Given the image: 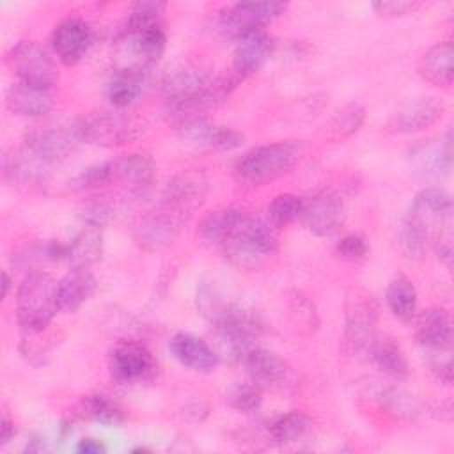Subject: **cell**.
Returning a JSON list of instances; mask_svg holds the SVG:
<instances>
[{
  "instance_id": "obj_1",
  "label": "cell",
  "mask_w": 454,
  "mask_h": 454,
  "mask_svg": "<svg viewBox=\"0 0 454 454\" xmlns=\"http://www.w3.org/2000/svg\"><path fill=\"white\" fill-rule=\"evenodd\" d=\"M452 199L438 186H427L415 193L403 220L399 241L406 257L422 259L433 239L450 229Z\"/></svg>"
},
{
  "instance_id": "obj_2",
  "label": "cell",
  "mask_w": 454,
  "mask_h": 454,
  "mask_svg": "<svg viewBox=\"0 0 454 454\" xmlns=\"http://www.w3.org/2000/svg\"><path fill=\"white\" fill-rule=\"evenodd\" d=\"M305 145L300 140H277L252 147L238 158L234 174L248 186L268 184L289 174L303 158Z\"/></svg>"
},
{
  "instance_id": "obj_3",
  "label": "cell",
  "mask_w": 454,
  "mask_h": 454,
  "mask_svg": "<svg viewBox=\"0 0 454 454\" xmlns=\"http://www.w3.org/2000/svg\"><path fill=\"white\" fill-rule=\"evenodd\" d=\"M207 321L215 330L220 353L232 360H243L257 346V339L262 333V321L252 309L225 300L220 301Z\"/></svg>"
},
{
  "instance_id": "obj_4",
  "label": "cell",
  "mask_w": 454,
  "mask_h": 454,
  "mask_svg": "<svg viewBox=\"0 0 454 454\" xmlns=\"http://www.w3.org/2000/svg\"><path fill=\"white\" fill-rule=\"evenodd\" d=\"M220 248L234 266L252 270L278 252V236L270 222L245 211Z\"/></svg>"
},
{
  "instance_id": "obj_5",
  "label": "cell",
  "mask_w": 454,
  "mask_h": 454,
  "mask_svg": "<svg viewBox=\"0 0 454 454\" xmlns=\"http://www.w3.org/2000/svg\"><path fill=\"white\" fill-rule=\"evenodd\" d=\"M57 312H60L57 280L43 271L28 273L16 291V319L23 332L43 333Z\"/></svg>"
},
{
  "instance_id": "obj_6",
  "label": "cell",
  "mask_w": 454,
  "mask_h": 454,
  "mask_svg": "<svg viewBox=\"0 0 454 454\" xmlns=\"http://www.w3.org/2000/svg\"><path fill=\"white\" fill-rule=\"evenodd\" d=\"M78 144H82L80 119H41L23 137V145L53 167L66 160Z\"/></svg>"
},
{
  "instance_id": "obj_7",
  "label": "cell",
  "mask_w": 454,
  "mask_h": 454,
  "mask_svg": "<svg viewBox=\"0 0 454 454\" xmlns=\"http://www.w3.org/2000/svg\"><path fill=\"white\" fill-rule=\"evenodd\" d=\"M207 192L209 181L202 172L184 170L165 184L156 207L183 225L204 204Z\"/></svg>"
},
{
  "instance_id": "obj_8",
  "label": "cell",
  "mask_w": 454,
  "mask_h": 454,
  "mask_svg": "<svg viewBox=\"0 0 454 454\" xmlns=\"http://www.w3.org/2000/svg\"><path fill=\"white\" fill-rule=\"evenodd\" d=\"M5 64L14 73L16 82L55 89L59 71L50 53L34 41H18L5 55Z\"/></svg>"
},
{
  "instance_id": "obj_9",
  "label": "cell",
  "mask_w": 454,
  "mask_h": 454,
  "mask_svg": "<svg viewBox=\"0 0 454 454\" xmlns=\"http://www.w3.org/2000/svg\"><path fill=\"white\" fill-rule=\"evenodd\" d=\"M287 9V4L266 0V2H239L229 5L218 12V30L232 37L234 41L245 34L264 30L266 25L280 18Z\"/></svg>"
},
{
  "instance_id": "obj_10",
  "label": "cell",
  "mask_w": 454,
  "mask_h": 454,
  "mask_svg": "<svg viewBox=\"0 0 454 454\" xmlns=\"http://www.w3.org/2000/svg\"><path fill=\"white\" fill-rule=\"evenodd\" d=\"M378 305L362 287L348 291L344 305V340L351 351H365L378 335Z\"/></svg>"
},
{
  "instance_id": "obj_11",
  "label": "cell",
  "mask_w": 454,
  "mask_h": 454,
  "mask_svg": "<svg viewBox=\"0 0 454 454\" xmlns=\"http://www.w3.org/2000/svg\"><path fill=\"white\" fill-rule=\"evenodd\" d=\"M110 374L122 385H140L154 380L158 362L151 349L138 340H119L108 356Z\"/></svg>"
},
{
  "instance_id": "obj_12",
  "label": "cell",
  "mask_w": 454,
  "mask_h": 454,
  "mask_svg": "<svg viewBox=\"0 0 454 454\" xmlns=\"http://www.w3.org/2000/svg\"><path fill=\"white\" fill-rule=\"evenodd\" d=\"M82 142L98 147H119L138 137V124L122 112L103 110L80 119Z\"/></svg>"
},
{
  "instance_id": "obj_13",
  "label": "cell",
  "mask_w": 454,
  "mask_h": 454,
  "mask_svg": "<svg viewBox=\"0 0 454 454\" xmlns=\"http://www.w3.org/2000/svg\"><path fill=\"white\" fill-rule=\"evenodd\" d=\"M177 137L184 145L199 153H227L241 147L245 142V137L239 131L211 122L204 117H193L179 122Z\"/></svg>"
},
{
  "instance_id": "obj_14",
  "label": "cell",
  "mask_w": 454,
  "mask_h": 454,
  "mask_svg": "<svg viewBox=\"0 0 454 454\" xmlns=\"http://www.w3.org/2000/svg\"><path fill=\"white\" fill-rule=\"evenodd\" d=\"M346 218L344 200L333 190H319L303 199L300 220L314 236H332L337 232Z\"/></svg>"
},
{
  "instance_id": "obj_15",
  "label": "cell",
  "mask_w": 454,
  "mask_h": 454,
  "mask_svg": "<svg viewBox=\"0 0 454 454\" xmlns=\"http://www.w3.org/2000/svg\"><path fill=\"white\" fill-rule=\"evenodd\" d=\"M50 41L57 59L64 66H76L92 48L94 32L83 18L69 16L55 25Z\"/></svg>"
},
{
  "instance_id": "obj_16",
  "label": "cell",
  "mask_w": 454,
  "mask_h": 454,
  "mask_svg": "<svg viewBox=\"0 0 454 454\" xmlns=\"http://www.w3.org/2000/svg\"><path fill=\"white\" fill-rule=\"evenodd\" d=\"M443 114L445 105L436 98H415L392 114L385 129L394 135H413L434 126Z\"/></svg>"
},
{
  "instance_id": "obj_17",
  "label": "cell",
  "mask_w": 454,
  "mask_h": 454,
  "mask_svg": "<svg viewBox=\"0 0 454 454\" xmlns=\"http://www.w3.org/2000/svg\"><path fill=\"white\" fill-rule=\"evenodd\" d=\"M410 167L422 179H440L452 168V133L424 140L410 149Z\"/></svg>"
},
{
  "instance_id": "obj_18",
  "label": "cell",
  "mask_w": 454,
  "mask_h": 454,
  "mask_svg": "<svg viewBox=\"0 0 454 454\" xmlns=\"http://www.w3.org/2000/svg\"><path fill=\"white\" fill-rule=\"evenodd\" d=\"M415 339L426 356L452 353V319L447 309L429 307L417 316Z\"/></svg>"
},
{
  "instance_id": "obj_19",
  "label": "cell",
  "mask_w": 454,
  "mask_h": 454,
  "mask_svg": "<svg viewBox=\"0 0 454 454\" xmlns=\"http://www.w3.org/2000/svg\"><path fill=\"white\" fill-rule=\"evenodd\" d=\"M275 50L277 43L270 34H266V30L245 34L236 39L231 71L245 80L247 76L259 71L264 62L275 53Z\"/></svg>"
},
{
  "instance_id": "obj_20",
  "label": "cell",
  "mask_w": 454,
  "mask_h": 454,
  "mask_svg": "<svg viewBox=\"0 0 454 454\" xmlns=\"http://www.w3.org/2000/svg\"><path fill=\"white\" fill-rule=\"evenodd\" d=\"M51 168L53 165L35 156L25 145L20 149H12L11 153H5L2 160L4 179L20 188L44 184L50 177Z\"/></svg>"
},
{
  "instance_id": "obj_21",
  "label": "cell",
  "mask_w": 454,
  "mask_h": 454,
  "mask_svg": "<svg viewBox=\"0 0 454 454\" xmlns=\"http://www.w3.org/2000/svg\"><path fill=\"white\" fill-rule=\"evenodd\" d=\"M243 364L250 381L261 388H284L293 374L289 364L282 356L259 346L252 348L243 356Z\"/></svg>"
},
{
  "instance_id": "obj_22",
  "label": "cell",
  "mask_w": 454,
  "mask_h": 454,
  "mask_svg": "<svg viewBox=\"0 0 454 454\" xmlns=\"http://www.w3.org/2000/svg\"><path fill=\"white\" fill-rule=\"evenodd\" d=\"M55 105V89L14 82L5 92V106L20 117H46Z\"/></svg>"
},
{
  "instance_id": "obj_23",
  "label": "cell",
  "mask_w": 454,
  "mask_h": 454,
  "mask_svg": "<svg viewBox=\"0 0 454 454\" xmlns=\"http://www.w3.org/2000/svg\"><path fill=\"white\" fill-rule=\"evenodd\" d=\"M168 349L181 365L200 374L215 371L220 360L218 353L206 340L186 332L176 333L168 342Z\"/></svg>"
},
{
  "instance_id": "obj_24",
  "label": "cell",
  "mask_w": 454,
  "mask_h": 454,
  "mask_svg": "<svg viewBox=\"0 0 454 454\" xmlns=\"http://www.w3.org/2000/svg\"><path fill=\"white\" fill-rule=\"evenodd\" d=\"M115 181L129 193H145L156 179V163L147 153H128L114 161Z\"/></svg>"
},
{
  "instance_id": "obj_25",
  "label": "cell",
  "mask_w": 454,
  "mask_h": 454,
  "mask_svg": "<svg viewBox=\"0 0 454 454\" xmlns=\"http://www.w3.org/2000/svg\"><path fill=\"white\" fill-rule=\"evenodd\" d=\"M183 225L161 213L158 207L149 211L135 229V241L145 252H158L167 248Z\"/></svg>"
},
{
  "instance_id": "obj_26",
  "label": "cell",
  "mask_w": 454,
  "mask_h": 454,
  "mask_svg": "<svg viewBox=\"0 0 454 454\" xmlns=\"http://www.w3.org/2000/svg\"><path fill=\"white\" fill-rule=\"evenodd\" d=\"M419 76L440 89H449L454 78V48L452 41H442L433 44L419 60Z\"/></svg>"
},
{
  "instance_id": "obj_27",
  "label": "cell",
  "mask_w": 454,
  "mask_h": 454,
  "mask_svg": "<svg viewBox=\"0 0 454 454\" xmlns=\"http://www.w3.org/2000/svg\"><path fill=\"white\" fill-rule=\"evenodd\" d=\"M98 289L96 277L87 268H71L57 280V294L60 312H76Z\"/></svg>"
},
{
  "instance_id": "obj_28",
  "label": "cell",
  "mask_w": 454,
  "mask_h": 454,
  "mask_svg": "<svg viewBox=\"0 0 454 454\" xmlns=\"http://www.w3.org/2000/svg\"><path fill=\"white\" fill-rule=\"evenodd\" d=\"M145 74L147 71L142 69H115L105 87L108 103L117 110H124L138 103L144 94Z\"/></svg>"
},
{
  "instance_id": "obj_29",
  "label": "cell",
  "mask_w": 454,
  "mask_h": 454,
  "mask_svg": "<svg viewBox=\"0 0 454 454\" xmlns=\"http://www.w3.org/2000/svg\"><path fill=\"white\" fill-rule=\"evenodd\" d=\"M369 360L387 376L394 380H406L410 367L401 346L387 335H376L365 349Z\"/></svg>"
},
{
  "instance_id": "obj_30",
  "label": "cell",
  "mask_w": 454,
  "mask_h": 454,
  "mask_svg": "<svg viewBox=\"0 0 454 454\" xmlns=\"http://www.w3.org/2000/svg\"><path fill=\"white\" fill-rule=\"evenodd\" d=\"M103 255V234L99 227L85 225L73 239L67 243L66 261L71 268H89L98 262Z\"/></svg>"
},
{
  "instance_id": "obj_31",
  "label": "cell",
  "mask_w": 454,
  "mask_h": 454,
  "mask_svg": "<svg viewBox=\"0 0 454 454\" xmlns=\"http://www.w3.org/2000/svg\"><path fill=\"white\" fill-rule=\"evenodd\" d=\"M388 310L401 323H410L417 312V289L406 275H395L385 293Z\"/></svg>"
},
{
  "instance_id": "obj_32",
  "label": "cell",
  "mask_w": 454,
  "mask_h": 454,
  "mask_svg": "<svg viewBox=\"0 0 454 454\" xmlns=\"http://www.w3.org/2000/svg\"><path fill=\"white\" fill-rule=\"evenodd\" d=\"M243 209L238 207H220L209 211L199 223V236L207 245L220 247L231 231L236 227L239 218L243 216Z\"/></svg>"
},
{
  "instance_id": "obj_33",
  "label": "cell",
  "mask_w": 454,
  "mask_h": 454,
  "mask_svg": "<svg viewBox=\"0 0 454 454\" xmlns=\"http://www.w3.org/2000/svg\"><path fill=\"white\" fill-rule=\"evenodd\" d=\"M365 122V108L360 103H348L337 110L325 124L328 142H344L353 137Z\"/></svg>"
},
{
  "instance_id": "obj_34",
  "label": "cell",
  "mask_w": 454,
  "mask_h": 454,
  "mask_svg": "<svg viewBox=\"0 0 454 454\" xmlns=\"http://www.w3.org/2000/svg\"><path fill=\"white\" fill-rule=\"evenodd\" d=\"M312 429V420L303 411H287L278 415L268 426V433L277 443H296L303 440Z\"/></svg>"
},
{
  "instance_id": "obj_35",
  "label": "cell",
  "mask_w": 454,
  "mask_h": 454,
  "mask_svg": "<svg viewBox=\"0 0 454 454\" xmlns=\"http://www.w3.org/2000/svg\"><path fill=\"white\" fill-rule=\"evenodd\" d=\"M82 404H83L85 415H89L92 420H96L106 427H119L126 420L122 410L103 394L85 395Z\"/></svg>"
},
{
  "instance_id": "obj_36",
  "label": "cell",
  "mask_w": 454,
  "mask_h": 454,
  "mask_svg": "<svg viewBox=\"0 0 454 454\" xmlns=\"http://www.w3.org/2000/svg\"><path fill=\"white\" fill-rule=\"evenodd\" d=\"M225 403L239 413H252L262 404V388L254 381H234L225 390Z\"/></svg>"
},
{
  "instance_id": "obj_37",
  "label": "cell",
  "mask_w": 454,
  "mask_h": 454,
  "mask_svg": "<svg viewBox=\"0 0 454 454\" xmlns=\"http://www.w3.org/2000/svg\"><path fill=\"white\" fill-rule=\"evenodd\" d=\"M380 399L383 408L399 419H413L424 410L422 403L415 395L399 387H387L380 394Z\"/></svg>"
},
{
  "instance_id": "obj_38",
  "label": "cell",
  "mask_w": 454,
  "mask_h": 454,
  "mask_svg": "<svg viewBox=\"0 0 454 454\" xmlns=\"http://www.w3.org/2000/svg\"><path fill=\"white\" fill-rule=\"evenodd\" d=\"M303 209V199L293 193H278L268 204V220L277 227H286L294 220H300Z\"/></svg>"
},
{
  "instance_id": "obj_39",
  "label": "cell",
  "mask_w": 454,
  "mask_h": 454,
  "mask_svg": "<svg viewBox=\"0 0 454 454\" xmlns=\"http://www.w3.org/2000/svg\"><path fill=\"white\" fill-rule=\"evenodd\" d=\"M112 181H115L114 161H101V163H94V165L80 170L69 184L73 190L83 192V190H94V188L106 186Z\"/></svg>"
},
{
  "instance_id": "obj_40",
  "label": "cell",
  "mask_w": 454,
  "mask_h": 454,
  "mask_svg": "<svg viewBox=\"0 0 454 454\" xmlns=\"http://www.w3.org/2000/svg\"><path fill=\"white\" fill-rule=\"evenodd\" d=\"M289 312L294 317V325H298L300 330L312 332L317 326V316H316L314 305L301 293H294V296L289 298Z\"/></svg>"
},
{
  "instance_id": "obj_41",
  "label": "cell",
  "mask_w": 454,
  "mask_h": 454,
  "mask_svg": "<svg viewBox=\"0 0 454 454\" xmlns=\"http://www.w3.org/2000/svg\"><path fill=\"white\" fill-rule=\"evenodd\" d=\"M335 254L346 261H362L369 255V245L360 234H348L335 245Z\"/></svg>"
},
{
  "instance_id": "obj_42",
  "label": "cell",
  "mask_w": 454,
  "mask_h": 454,
  "mask_svg": "<svg viewBox=\"0 0 454 454\" xmlns=\"http://www.w3.org/2000/svg\"><path fill=\"white\" fill-rule=\"evenodd\" d=\"M114 216V207L110 202L106 200H92L89 202L83 209H82V220L85 225H92V227H99L103 229V225H106Z\"/></svg>"
},
{
  "instance_id": "obj_43",
  "label": "cell",
  "mask_w": 454,
  "mask_h": 454,
  "mask_svg": "<svg viewBox=\"0 0 454 454\" xmlns=\"http://www.w3.org/2000/svg\"><path fill=\"white\" fill-rule=\"evenodd\" d=\"M420 7L419 2L410 0H378L372 2V9L381 18H403L415 12Z\"/></svg>"
},
{
  "instance_id": "obj_44",
  "label": "cell",
  "mask_w": 454,
  "mask_h": 454,
  "mask_svg": "<svg viewBox=\"0 0 454 454\" xmlns=\"http://www.w3.org/2000/svg\"><path fill=\"white\" fill-rule=\"evenodd\" d=\"M431 247H433L438 261L443 262L447 270H450V266H452V234H450V229L440 232L433 239Z\"/></svg>"
},
{
  "instance_id": "obj_45",
  "label": "cell",
  "mask_w": 454,
  "mask_h": 454,
  "mask_svg": "<svg viewBox=\"0 0 454 454\" xmlns=\"http://www.w3.org/2000/svg\"><path fill=\"white\" fill-rule=\"evenodd\" d=\"M76 452H80V454H103V452H106V447L96 438H82L76 443Z\"/></svg>"
},
{
  "instance_id": "obj_46",
  "label": "cell",
  "mask_w": 454,
  "mask_h": 454,
  "mask_svg": "<svg viewBox=\"0 0 454 454\" xmlns=\"http://www.w3.org/2000/svg\"><path fill=\"white\" fill-rule=\"evenodd\" d=\"M16 434V429H14V422L4 415L2 417V422H0V447H5Z\"/></svg>"
},
{
  "instance_id": "obj_47",
  "label": "cell",
  "mask_w": 454,
  "mask_h": 454,
  "mask_svg": "<svg viewBox=\"0 0 454 454\" xmlns=\"http://www.w3.org/2000/svg\"><path fill=\"white\" fill-rule=\"evenodd\" d=\"M11 284H12V278H11V275L7 273V270H4V271H2V300L7 298L9 289H11Z\"/></svg>"
}]
</instances>
